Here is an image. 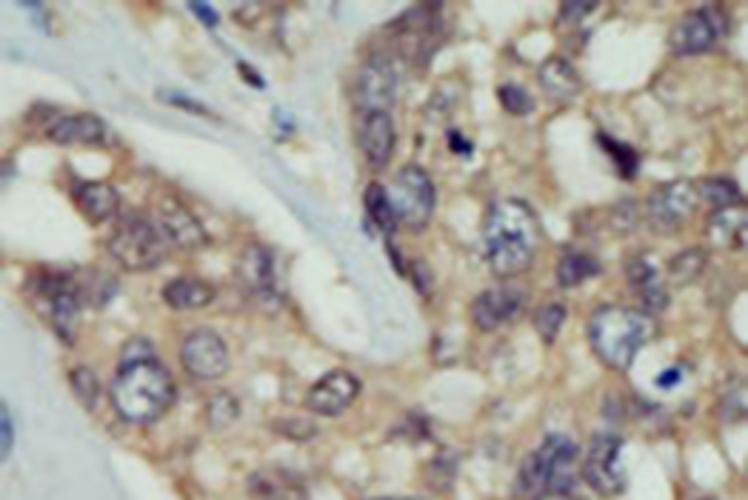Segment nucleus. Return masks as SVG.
<instances>
[{
  "label": "nucleus",
  "mask_w": 748,
  "mask_h": 500,
  "mask_svg": "<svg viewBox=\"0 0 748 500\" xmlns=\"http://www.w3.org/2000/svg\"><path fill=\"white\" fill-rule=\"evenodd\" d=\"M366 212H369V218L375 220V227L383 232V235H392V232H397V215H394V206L392 200H389V195H385V186H380V183H371L369 190H366Z\"/></svg>",
  "instance_id": "26"
},
{
  "label": "nucleus",
  "mask_w": 748,
  "mask_h": 500,
  "mask_svg": "<svg viewBox=\"0 0 748 500\" xmlns=\"http://www.w3.org/2000/svg\"><path fill=\"white\" fill-rule=\"evenodd\" d=\"M237 278L246 286V292L266 309H278L286 297L280 289L278 258L269 246H246L241 260H237Z\"/></svg>",
  "instance_id": "10"
},
{
  "label": "nucleus",
  "mask_w": 748,
  "mask_h": 500,
  "mask_svg": "<svg viewBox=\"0 0 748 500\" xmlns=\"http://www.w3.org/2000/svg\"><path fill=\"white\" fill-rule=\"evenodd\" d=\"M241 415V403L232 398V394H218V398H212L209 401V424L214 426V429H226V426H232V420Z\"/></svg>",
  "instance_id": "32"
},
{
  "label": "nucleus",
  "mask_w": 748,
  "mask_h": 500,
  "mask_svg": "<svg viewBox=\"0 0 748 500\" xmlns=\"http://www.w3.org/2000/svg\"><path fill=\"white\" fill-rule=\"evenodd\" d=\"M680 378H683V371L674 366V369H665L663 375L658 378V387H663V389H672L674 383H680Z\"/></svg>",
  "instance_id": "37"
},
{
  "label": "nucleus",
  "mask_w": 748,
  "mask_h": 500,
  "mask_svg": "<svg viewBox=\"0 0 748 500\" xmlns=\"http://www.w3.org/2000/svg\"><path fill=\"white\" fill-rule=\"evenodd\" d=\"M654 315L628 306H600L589 320V343L609 369L626 371L637 352L658 338Z\"/></svg>",
  "instance_id": "3"
},
{
  "label": "nucleus",
  "mask_w": 748,
  "mask_h": 500,
  "mask_svg": "<svg viewBox=\"0 0 748 500\" xmlns=\"http://www.w3.org/2000/svg\"><path fill=\"white\" fill-rule=\"evenodd\" d=\"M591 9H594L591 3H563V21L566 23L580 21L583 15H589Z\"/></svg>",
  "instance_id": "34"
},
{
  "label": "nucleus",
  "mask_w": 748,
  "mask_h": 500,
  "mask_svg": "<svg viewBox=\"0 0 748 500\" xmlns=\"http://www.w3.org/2000/svg\"><path fill=\"white\" fill-rule=\"evenodd\" d=\"M397 69L389 58L375 54L355 81V107L357 112H389L392 103L397 100Z\"/></svg>",
  "instance_id": "11"
},
{
  "label": "nucleus",
  "mask_w": 748,
  "mask_h": 500,
  "mask_svg": "<svg viewBox=\"0 0 748 500\" xmlns=\"http://www.w3.org/2000/svg\"><path fill=\"white\" fill-rule=\"evenodd\" d=\"M526 306V292L520 286L503 283L480 292L471 304V320L480 332H494V329L512 324Z\"/></svg>",
  "instance_id": "14"
},
{
  "label": "nucleus",
  "mask_w": 748,
  "mask_h": 500,
  "mask_svg": "<svg viewBox=\"0 0 748 500\" xmlns=\"http://www.w3.org/2000/svg\"><path fill=\"white\" fill-rule=\"evenodd\" d=\"M600 146H605V149H609V153L614 155V160L621 163L623 172H626V174L635 172V169H637V158H635V153L628 149V146L614 144V141L609 135H600Z\"/></svg>",
  "instance_id": "33"
},
{
  "label": "nucleus",
  "mask_w": 748,
  "mask_h": 500,
  "mask_svg": "<svg viewBox=\"0 0 748 500\" xmlns=\"http://www.w3.org/2000/svg\"><path fill=\"white\" fill-rule=\"evenodd\" d=\"M563 324H566V306L563 304H545L543 309L535 315L537 334H540V338H543V343H549V346L557 341V334H560V329H563Z\"/></svg>",
  "instance_id": "30"
},
{
  "label": "nucleus",
  "mask_w": 748,
  "mask_h": 500,
  "mask_svg": "<svg viewBox=\"0 0 748 500\" xmlns=\"http://www.w3.org/2000/svg\"><path fill=\"white\" fill-rule=\"evenodd\" d=\"M498 98H500V103H503V109H506L508 114H514V118H526V114L535 109V98H531L529 92L517 84L500 86Z\"/></svg>",
  "instance_id": "31"
},
{
  "label": "nucleus",
  "mask_w": 748,
  "mask_h": 500,
  "mask_svg": "<svg viewBox=\"0 0 748 500\" xmlns=\"http://www.w3.org/2000/svg\"><path fill=\"white\" fill-rule=\"evenodd\" d=\"M360 394V378L346 369H334L315 380L306 394V410L320 417H338L357 401Z\"/></svg>",
  "instance_id": "13"
},
{
  "label": "nucleus",
  "mask_w": 748,
  "mask_h": 500,
  "mask_svg": "<svg viewBox=\"0 0 748 500\" xmlns=\"http://www.w3.org/2000/svg\"><path fill=\"white\" fill-rule=\"evenodd\" d=\"M369 500H424V498H369Z\"/></svg>",
  "instance_id": "38"
},
{
  "label": "nucleus",
  "mask_w": 748,
  "mask_h": 500,
  "mask_svg": "<svg viewBox=\"0 0 748 500\" xmlns=\"http://www.w3.org/2000/svg\"><path fill=\"white\" fill-rule=\"evenodd\" d=\"M389 200L394 206V215L403 227L412 232H424L426 223L431 220L434 204H438V192L431 183L429 172L420 167H403L394 178V183L385 190Z\"/></svg>",
  "instance_id": "6"
},
{
  "label": "nucleus",
  "mask_w": 748,
  "mask_h": 500,
  "mask_svg": "<svg viewBox=\"0 0 748 500\" xmlns=\"http://www.w3.org/2000/svg\"><path fill=\"white\" fill-rule=\"evenodd\" d=\"M246 492L252 500H306L309 489L306 480L283 466H260L246 480Z\"/></svg>",
  "instance_id": "17"
},
{
  "label": "nucleus",
  "mask_w": 748,
  "mask_h": 500,
  "mask_svg": "<svg viewBox=\"0 0 748 500\" xmlns=\"http://www.w3.org/2000/svg\"><path fill=\"white\" fill-rule=\"evenodd\" d=\"M706 252L703 249H683L677 258L669 264V278H672V283H677V286H686V283L697 281L700 278V272L706 269Z\"/></svg>",
  "instance_id": "27"
},
{
  "label": "nucleus",
  "mask_w": 748,
  "mask_h": 500,
  "mask_svg": "<svg viewBox=\"0 0 748 500\" xmlns=\"http://www.w3.org/2000/svg\"><path fill=\"white\" fill-rule=\"evenodd\" d=\"M543 232L540 220L523 200H498L483 223L486 264L498 278H517L535 264Z\"/></svg>",
  "instance_id": "1"
},
{
  "label": "nucleus",
  "mask_w": 748,
  "mask_h": 500,
  "mask_svg": "<svg viewBox=\"0 0 748 500\" xmlns=\"http://www.w3.org/2000/svg\"><path fill=\"white\" fill-rule=\"evenodd\" d=\"M167 235L160 232L155 220L144 218V215H128V218H123L121 227L114 229V235L109 237V255L123 269H128V272L155 269L160 260L167 258Z\"/></svg>",
  "instance_id": "5"
},
{
  "label": "nucleus",
  "mask_w": 748,
  "mask_h": 500,
  "mask_svg": "<svg viewBox=\"0 0 748 500\" xmlns=\"http://www.w3.org/2000/svg\"><path fill=\"white\" fill-rule=\"evenodd\" d=\"M114 412L126 424H155L174 406L177 387H174L172 371L160 364L158 357L144 361H121V369L114 375L109 389Z\"/></svg>",
  "instance_id": "2"
},
{
  "label": "nucleus",
  "mask_w": 748,
  "mask_h": 500,
  "mask_svg": "<svg viewBox=\"0 0 748 500\" xmlns=\"http://www.w3.org/2000/svg\"><path fill=\"white\" fill-rule=\"evenodd\" d=\"M626 278L631 283V289H635V295L640 297L642 312L658 315V312H663L669 306V289L660 281V275L654 272V266L649 260H631L626 266Z\"/></svg>",
  "instance_id": "18"
},
{
  "label": "nucleus",
  "mask_w": 748,
  "mask_h": 500,
  "mask_svg": "<svg viewBox=\"0 0 748 500\" xmlns=\"http://www.w3.org/2000/svg\"><path fill=\"white\" fill-rule=\"evenodd\" d=\"M189 12L200 17L204 26H218V12L212 7H206V3H189Z\"/></svg>",
  "instance_id": "36"
},
{
  "label": "nucleus",
  "mask_w": 748,
  "mask_h": 500,
  "mask_svg": "<svg viewBox=\"0 0 748 500\" xmlns=\"http://www.w3.org/2000/svg\"><path fill=\"white\" fill-rule=\"evenodd\" d=\"M181 364L197 380H218L229 371V349L212 329H195L181 346Z\"/></svg>",
  "instance_id": "12"
},
{
  "label": "nucleus",
  "mask_w": 748,
  "mask_h": 500,
  "mask_svg": "<svg viewBox=\"0 0 748 500\" xmlns=\"http://www.w3.org/2000/svg\"><path fill=\"white\" fill-rule=\"evenodd\" d=\"M697 195H700V204H709L714 212L743 204L740 186L732 178H706L703 183H697Z\"/></svg>",
  "instance_id": "25"
},
{
  "label": "nucleus",
  "mask_w": 748,
  "mask_h": 500,
  "mask_svg": "<svg viewBox=\"0 0 748 500\" xmlns=\"http://www.w3.org/2000/svg\"><path fill=\"white\" fill-rule=\"evenodd\" d=\"M583 480L598 495L614 498L626 492V466H623V440L617 435L600 432L591 438L583 455Z\"/></svg>",
  "instance_id": "7"
},
{
  "label": "nucleus",
  "mask_w": 748,
  "mask_h": 500,
  "mask_svg": "<svg viewBox=\"0 0 748 500\" xmlns=\"http://www.w3.org/2000/svg\"><path fill=\"white\" fill-rule=\"evenodd\" d=\"M600 269H603L600 260L589 252H566L557 264V283L566 289L580 286V283L598 278Z\"/></svg>",
  "instance_id": "24"
},
{
  "label": "nucleus",
  "mask_w": 748,
  "mask_h": 500,
  "mask_svg": "<svg viewBox=\"0 0 748 500\" xmlns=\"http://www.w3.org/2000/svg\"><path fill=\"white\" fill-rule=\"evenodd\" d=\"M0 435H3V443H0L3 458H9V452H12V420H9L7 406H3V415H0Z\"/></svg>",
  "instance_id": "35"
},
{
  "label": "nucleus",
  "mask_w": 748,
  "mask_h": 500,
  "mask_svg": "<svg viewBox=\"0 0 748 500\" xmlns=\"http://www.w3.org/2000/svg\"><path fill=\"white\" fill-rule=\"evenodd\" d=\"M357 141H360V153L371 169L389 167L394 155V123L389 112H366L357 121Z\"/></svg>",
  "instance_id": "16"
},
{
  "label": "nucleus",
  "mask_w": 748,
  "mask_h": 500,
  "mask_svg": "<svg viewBox=\"0 0 748 500\" xmlns=\"http://www.w3.org/2000/svg\"><path fill=\"white\" fill-rule=\"evenodd\" d=\"M75 204L89 223L100 227L118 215L121 209V195L109 183H81L75 190Z\"/></svg>",
  "instance_id": "19"
},
{
  "label": "nucleus",
  "mask_w": 748,
  "mask_h": 500,
  "mask_svg": "<svg viewBox=\"0 0 748 500\" xmlns=\"http://www.w3.org/2000/svg\"><path fill=\"white\" fill-rule=\"evenodd\" d=\"M580 480V452L563 435H549L523 461L517 472V495L523 500H563Z\"/></svg>",
  "instance_id": "4"
},
{
  "label": "nucleus",
  "mask_w": 748,
  "mask_h": 500,
  "mask_svg": "<svg viewBox=\"0 0 748 500\" xmlns=\"http://www.w3.org/2000/svg\"><path fill=\"white\" fill-rule=\"evenodd\" d=\"M454 478H457V458H454V452H440V455L426 466V484H429L434 492H446V489H452Z\"/></svg>",
  "instance_id": "29"
},
{
  "label": "nucleus",
  "mask_w": 748,
  "mask_h": 500,
  "mask_svg": "<svg viewBox=\"0 0 748 500\" xmlns=\"http://www.w3.org/2000/svg\"><path fill=\"white\" fill-rule=\"evenodd\" d=\"M706 232L718 249H746V209L743 206L720 209L709 218Z\"/></svg>",
  "instance_id": "21"
},
{
  "label": "nucleus",
  "mask_w": 748,
  "mask_h": 500,
  "mask_svg": "<svg viewBox=\"0 0 748 500\" xmlns=\"http://www.w3.org/2000/svg\"><path fill=\"white\" fill-rule=\"evenodd\" d=\"M697 206H700L697 183L680 178V181L663 183L651 192L646 200V212L658 232H677L697 212Z\"/></svg>",
  "instance_id": "9"
},
{
  "label": "nucleus",
  "mask_w": 748,
  "mask_h": 500,
  "mask_svg": "<svg viewBox=\"0 0 748 500\" xmlns=\"http://www.w3.org/2000/svg\"><path fill=\"white\" fill-rule=\"evenodd\" d=\"M69 383H72V392H75V398L81 401L84 410H89V412L98 410L100 380L89 366H77V369L69 371Z\"/></svg>",
  "instance_id": "28"
},
{
  "label": "nucleus",
  "mask_w": 748,
  "mask_h": 500,
  "mask_svg": "<svg viewBox=\"0 0 748 500\" xmlns=\"http://www.w3.org/2000/svg\"><path fill=\"white\" fill-rule=\"evenodd\" d=\"M49 137L54 144H100L107 137V123L98 114H63L49 126Z\"/></svg>",
  "instance_id": "20"
},
{
  "label": "nucleus",
  "mask_w": 748,
  "mask_h": 500,
  "mask_svg": "<svg viewBox=\"0 0 748 500\" xmlns=\"http://www.w3.org/2000/svg\"><path fill=\"white\" fill-rule=\"evenodd\" d=\"M540 86L545 89V95L552 100H572L575 95H580L583 89V81L580 75L575 72V66L568 61H563V58H552V61H545L543 66H540Z\"/></svg>",
  "instance_id": "22"
},
{
  "label": "nucleus",
  "mask_w": 748,
  "mask_h": 500,
  "mask_svg": "<svg viewBox=\"0 0 748 500\" xmlns=\"http://www.w3.org/2000/svg\"><path fill=\"white\" fill-rule=\"evenodd\" d=\"M155 223L160 227V232L167 235V241L177 249H200L209 243V235L206 229L200 227V220L192 215V209L174 200V197H167L158 204V215H155Z\"/></svg>",
  "instance_id": "15"
},
{
  "label": "nucleus",
  "mask_w": 748,
  "mask_h": 500,
  "mask_svg": "<svg viewBox=\"0 0 748 500\" xmlns=\"http://www.w3.org/2000/svg\"><path fill=\"white\" fill-rule=\"evenodd\" d=\"M726 35L728 17L723 15V9H697V12H688L677 21L669 46H672L674 54L691 58V54H703L714 49Z\"/></svg>",
  "instance_id": "8"
},
{
  "label": "nucleus",
  "mask_w": 748,
  "mask_h": 500,
  "mask_svg": "<svg viewBox=\"0 0 748 500\" xmlns=\"http://www.w3.org/2000/svg\"><path fill=\"white\" fill-rule=\"evenodd\" d=\"M163 301L172 309H204L214 301V286L200 278H174L163 289Z\"/></svg>",
  "instance_id": "23"
}]
</instances>
